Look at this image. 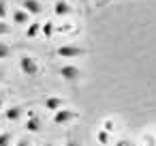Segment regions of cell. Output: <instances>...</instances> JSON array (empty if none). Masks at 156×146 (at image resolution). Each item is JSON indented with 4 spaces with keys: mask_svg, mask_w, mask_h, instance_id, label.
<instances>
[{
    "mask_svg": "<svg viewBox=\"0 0 156 146\" xmlns=\"http://www.w3.org/2000/svg\"><path fill=\"white\" fill-rule=\"evenodd\" d=\"M75 118H77V114H75L73 110H66V107L54 112V125H66V122H71V120H75Z\"/></svg>",
    "mask_w": 156,
    "mask_h": 146,
    "instance_id": "4",
    "label": "cell"
},
{
    "mask_svg": "<svg viewBox=\"0 0 156 146\" xmlns=\"http://www.w3.org/2000/svg\"><path fill=\"white\" fill-rule=\"evenodd\" d=\"M64 146H79V142H77V140H69Z\"/></svg>",
    "mask_w": 156,
    "mask_h": 146,
    "instance_id": "20",
    "label": "cell"
},
{
    "mask_svg": "<svg viewBox=\"0 0 156 146\" xmlns=\"http://www.w3.org/2000/svg\"><path fill=\"white\" fill-rule=\"evenodd\" d=\"M24 127H26L28 133H39V131H41V118H39L34 112H30V114H28V120H26Z\"/></svg>",
    "mask_w": 156,
    "mask_h": 146,
    "instance_id": "5",
    "label": "cell"
},
{
    "mask_svg": "<svg viewBox=\"0 0 156 146\" xmlns=\"http://www.w3.org/2000/svg\"><path fill=\"white\" fill-rule=\"evenodd\" d=\"M111 146H133V142H128V140H118V142L111 144Z\"/></svg>",
    "mask_w": 156,
    "mask_h": 146,
    "instance_id": "19",
    "label": "cell"
},
{
    "mask_svg": "<svg viewBox=\"0 0 156 146\" xmlns=\"http://www.w3.org/2000/svg\"><path fill=\"white\" fill-rule=\"evenodd\" d=\"M5 15H7V5H5V0H0V22L5 20Z\"/></svg>",
    "mask_w": 156,
    "mask_h": 146,
    "instance_id": "17",
    "label": "cell"
},
{
    "mask_svg": "<svg viewBox=\"0 0 156 146\" xmlns=\"http://www.w3.org/2000/svg\"><path fill=\"white\" fill-rule=\"evenodd\" d=\"M22 112H24V107L22 105H11V107H7L5 110V118L7 120H20V116H22Z\"/></svg>",
    "mask_w": 156,
    "mask_h": 146,
    "instance_id": "8",
    "label": "cell"
},
{
    "mask_svg": "<svg viewBox=\"0 0 156 146\" xmlns=\"http://www.w3.org/2000/svg\"><path fill=\"white\" fill-rule=\"evenodd\" d=\"M98 2H103V0H98Z\"/></svg>",
    "mask_w": 156,
    "mask_h": 146,
    "instance_id": "26",
    "label": "cell"
},
{
    "mask_svg": "<svg viewBox=\"0 0 156 146\" xmlns=\"http://www.w3.org/2000/svg\"><path fill=\"white\" fill-rule=\"evenodd\" d=\"M60 75L66 82H75V80L81 77V69L75 67V65H64V67H60Z\"/></svg>",
    "mask_w": 156,
    "mask_h": 146,
    "instance_id": "3",
    "label": "cell"
},
{
    "mask_svg": "<svg viewBox=\"0 0 156 146\" xmlns=\"http://www.w3.org/2000/svg\"><path fill=\"white\" fill-rule=\"evenodd\" d=\"M41 146H54V144H41Z\"/></svg>",
    "mask_w": 156,
    "mask_h": 146,
    "instance_id": "23",
    "label": "cell"
},
{
    "mask_svg": "<svg viewBox=\"0 0 156 146\" xmlns=\"http://www.w3.org/2000/svg\"><path fill=\"white\" fill-rule=\"evenodd\" d=\"M101 129H105V131H109V133H111V131H113V120H111V118L103 120V127H101Z\"/></svg>",
    "mask_w": 156,
    "mask_h": 146,
    "instance_id": "16",
    "label": "cell"
},
{
    "mask_svg": "<svg viewBox=\"0 0 156 146\" xmlns=\"http://www.w3.org/2000/svg\"><path fill=\"white\" fill-rule=\"evenodd\" d=\"M0 112H2V97H0Z\"/></svg>",
    "mask_w": 156,
    "mask_h": 146,
    "instance_id": "22",
    "label": "cell"
},
{
    "mask_svg": "<svg viewBox=\"0 0 156 146\" xmlns=\"http://www.w3.org/2000/svg\"><path fill=\"white\" fill-rule=\"evenodd\" d=\"M9 54H11V47L0 41V58H9Z\"/></svg>",
    "mask_w": 156,
    "mask_h": 146,
    "instance_id": "15",
    "label": "cell"
},
{
    "mask_svg": "<svg viewBox=\"0 0 156 146\" xmlns=\"http://www.w3.org/2000/svg\"><path fill=\"white\" fill-rule=\"evenodd\" d=\"M41 32H43V35L49 39V37L54 35V24H51V22H43V28H41Z\"/></svg>",
    "mask_w": 156,
    "mask_h": 146,
    "instance_id": "14",
    "label": "cell"
},
{
    "mask_svg": "<svg viewBox=\"0 0 156 146\" xmlns=\"http://www.w3.org/2000/svg\"><path fill=\"white\" fill-rule=\"evenodd\" d=\"M15 146H30V144H28V140H20Z\"/></svg>",
    "mask_w": 156,
    "mask_h": 146,
    "instance_id": "21",
    "label": "cell"
},
{
    "mask_svg": "<svg viewBox=\"0 0 156 146\" xmlns=\"http://www.w3.org/2000/svg\"><path fill=\"white\" fill-rule=\"evenodd\" d=\"M79 2H88V0H79Z\"/></svg>",
    "mask_w": 156,
    "mask_h": 146,
    "instance_id": "25",
    "label": "cell"
},
{
    "mask_svg": "<svg viewBox=\"0 0 156 146\" xmlns=\"http://www.w3.org/2000/svg\"><path fill=\"white\" fill-rule=\"evenodd\" d=\"M41 28H43V22H32V24L26 28V37H30V39L37 37V35L41 32Z\"/></svg>",
    "mask_w": 156,
    "mask_h": 146,
    "instance_id": "11",
    "label": "cell"
},
{
    "mask_svg": "<svg viewBox=\"0 0 156 146\" xmlns=\"http://www.w3.org/2000/svg\"><path fill=\"white\" fill-rule=\"evenodd\" d=\"M0 80H2V71H0Z\"/></svg>",
    "mask_w": 156,
    "mask_h": 146,
    "instance_id": "24",
    "label": "cell"
},
{
    "mask_svg": "<svg viewBox=\"0 0 156 146\" xmlns=\"http://www.w3.org/2000/svg\"><path fill=\"white\" fill-rule=\"evenodd\" d=\"M22 9L30 15H39L41 13V2H39V0H22Z\"/></svg>",
    "mask_w": 156,
    "mask_h": 146,
    "instance_id": "7",
    "label": "cell"
},
{
    "mask_svg": "<svg viewBox=\"0 0 156 146\" xmlns=\"http://www.w3.org/2000/svg\"><path fill=\"white\" fill-rule=\"evenodd\" d=\"M2 35H9V26L5 22H0V37H2Z\"/></svg>",
    "mask_w": 156,
    "mask_h": 146,
    "instance_id": "18",
    "label": "cell"
},
{
    "mask_svg": "<svg viewBox=\"0 0 156 146\" xmlns=\"http://www.w3.org/2000/svg\"><path fill=\"white\" fill-rule=\"evenodd\" d=\"M66 105V101L62 99V97H47L45 99V107L49 110V112H58V110H62Z\"/></svg>",
    "mask_w": 156,
    "mask_h": 146,
    "instance_id": "6",
    "label": "cell"
},
{
    "mask_svg": "<svg viewBox=\"0 0 156 146\" xmlns=\"http://www.w3.org/2000/svg\"><path fill=\"white\" fill-rule=\"evenodd\" d=\"M56 54H58L60 58H77V56H83L86 50L79 47V45H60V47L56 50Z\"/></svg>",
    "mask_w": 156,
    "mask_h": 146,
    "instance_id": "1",
    "label": "cell"
},
{
    "mask_svg": "<svg viewBox=\"0 0 156 146\" xmlns=\"http://www.w3.org/2000/svg\"><path fill=\"white\" fill-rule=\"evenodd\" d=\"M96 140H98V144H105V146H109V144H111V140H109V131H105V129H98Z\"/></svg>",
    "mask_w": 156,
    "mask_h": 146,
    "instance_id": "12",
    "label": "cell"
},
{
    "mask_svg": "<svg viewBox=\"0 0 156 146\" xmlns=\"http://www.w3.org/2000/svg\"><path fill=\"white\" fill-rule=\"evenodd\" d=\"M54 13H56V15H69V13H71V5L66 2V0H56Z\"/></svg>",
    "mask_w": 156,
    "mask_h": 146,
    "instance_id": "10",
    "label": "cell"
},
{
    "mask_svg": "<svg viewBox=\"0 0 156 146\" xmlns=\"http://www.w3.org/2000/svg\"><path fill=\"white\" fill-rule=\"evenodd\" d=\"M13 140V133L11 131H5V133H0V146H9Z\"/></svg>",
    "mask_w": 156,
    "mask_h": 146,
    "instance_id": "13",
    "label": "cell"
},
{
    "mask_svg": "<svg viewBox=\"0 0 156 146\" xmlns=\"http://www.w3.org/2000/svg\"><path fill=\"white\" fill-rule=\"evenodd\" d=\"M20 69H22V73H24V75H37V73H39V67H37L34 58H32V56H28V54L20 56Z\"/></svg>",
    "mask_w": 156,
    "mask_h": 146,
    "instance_id": "2",
    "label": "cell"
},
{
    "mask_svg": "<svg viewBox=\"0 0 156 146\" xmlns=\"http://www.w3.org/2000/svg\"><path fill=\"white\" fill-rule=\"evenodd\" d=\"M30 20V15L24 11V9H15L13 11V24H20V26H26Z\"/></svg>",
    "mask_w": 156,
    "mask_h": 146,
    "instance_id": "9",
    "label": "cell"
}]
</instances>
